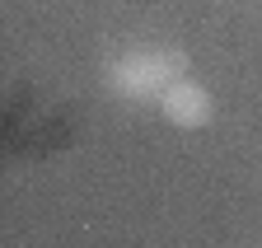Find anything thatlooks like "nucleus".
I'll return each instance as SVG.
<instances>
[{"mask_svg":"<svg viewBox=\"0 0 262 248\" xmlns=\"http://www.w3.org/2000/svg\"><path fill=\"white\" fill-rule=\"evenodd\" d=\"M183 75H187V52L183 47H164V42L126 47L122 56H113L103 66V89L117 99H131V103H145V99L159 103V94Z\"/></svg>","mask_w":262,"mask_h":248,"instance_id":"obj_1","label":"nucleus"},{"mask_svg":"<svg viewBox=\"0 0 262 248\" xmlns=\"http://www.w3.org/2000/svg\"><path fill=\"white\" fill-rule=\"evenodd\" d=\"M159 112L173 122V127L183 131H196V127H206V122L215 117V99H211V89L206 84H196V80H173L169 89L159 94Z\"/></svg>","mask_w":262,"mask_h":248,"instance_id":"obj_2","label":"nucleus"}]
</instances>
